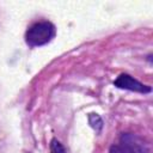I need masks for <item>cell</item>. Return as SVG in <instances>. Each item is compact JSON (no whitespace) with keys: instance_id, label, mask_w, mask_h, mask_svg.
I'll use <instances>...</instances> for the list:
<instances>
[{"instance_id":"obj_1","label":"cell","mask_w":153,"mask_h":153,"mask_svg":"<svg viewBox=\"0 0 153 153\" xmlns=\"http://www.w3.org/2000/svg\"><path fill=\"white\" fill-rule=\"evenodd\" d=\"M55 36V26L50 22H38L31 25L25 33V42L29 47H41L49 43Z\"/></svg>"},{"instance_id":"obj_5","label":"cell","mask_w":153,"mask_h":153,"mask_svg":"<svg viewBox=\"0 0 153 153\" xmlns=\"http://www.w3.org/2000/svg\"><path fill=\"white\" fill-rule=\"evenodd\" d=\"M50 153H66L65 147L57 139H51L50 141Z\"/></svg>"},{"instance_id":"obj_3","label":"cell","mask_w":153,"mask_h":153,"mask_svg":"<svg viewBox=\"0 0 153 153\" xmlns=\"http://www.w3.org/2000/svg\"><path fill=\"white\" fill-rule=\"evenodd\" d=\"M114 85L118 88H123V90H129V91H134V92H139V93H149L152 91L151 86L148 85H143L142 82H140L139 80H136L135 78H133L129 74H120L117 76V79L114 81Z\"/></svg>"},{"instance_id":"obj_6","label":"cell","mask_w":153,"mask_h":153,"mask_svg":"<svg viewBox=\"0 0 153 153\" xmlns=\"http://www.w3.org/2000/svg\"><path fill=\"white\" fill-rule=\"evenodd\" d=\"M109 153H124V152L122 151L121 146L117 143V145H112V146L110 147V149H109Z\"/></svg>"},{"instance_id":"obj_2","label":"cell","mask_w":153,"mask_h":153,"mask_svg":"<svg viewBox=\"0 0 153 153\" xmlns=\"http://www.w3.org/2000/svg\"><path fill=\"white\" fill-rule=\"evenodd\" d=\"M118 145L124 153H149L147 143L140 136L131 133L122 134Z\"/></svg>"},{"instance_id":"obj_4","label":"cell","mask_w":153,"mask_h":153,"mask_svg":"<svg viewBox=\"0 0 153 153\" xmlns=\"http://www.w3.org/2000/svg\"><path fill=\"white\" fill-rule=\"evenodd\" d=\"M88 123L96 131H100L103 127V121L98 114H90L88 115Z\"/></svg>"}]
</instances>
